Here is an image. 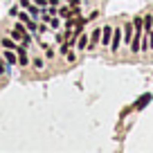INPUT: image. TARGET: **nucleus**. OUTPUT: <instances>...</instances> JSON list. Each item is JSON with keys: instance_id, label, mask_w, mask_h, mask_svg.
Listing matches in <instances>:
<instances>
[{"instance_id": "obj_18", "label": "nucleus", "mask_w": 153, "mask_h": 153, "mask_svg": "<svg viewBox=\"0 0 153 153\" xmlns=\"http://www.w3.org/2000/svg\"><path fill=\"white\" fill-rule=\"evenodd\" d=\"M34 2H36L38 7H45V5H48V0H34Z\"/></svg>"}, {"instance_id": "obj_1", "label": "nucleus", "mask_w": 153, "mask_h": 153, "mask_svg": "<svg viewBox=\"0 0 153 153\" xmlns=\"http://www.w3.org/2000/svg\"><path fill=\"white\" fill-rule=\"evenodd\" d=\"M25 29H27V25H25L23 20H20V23H16V25H14V32H11V38H14V41H23V36H27V34H25Z\"/></svg>"}, {"instance_id": "obj_17", "label": "nucleus", "mask_w": 153, "mask_h": 153, "mask_svg": "<svg viewBox=\"0 0 153 153\" xmlns=\"http://www.w3.org/2000/svg\"><path fill=\"white\" fill-rule=\"evenodd\" d=\"M29 5H32V2H29V0H20V7H23V9H27Z\"/></svg>"}, {"instance_id": "obj_20", "label": "nucleus", "mask_w": 153, "mask_h": 153, "mask_svg": "<svg viewBox=\"0 0 153 153\" xmlns=\"http://www.w3.org/2000/svg\"><path fill=\"white\" fill-rule=\"evenodd\" d=\"M48 2H50L52 7H56V5H59V0H48Z\"/></svg>"}, {"instance_id": "obj_7", "label": "nucleus", "mask_w": 153, "mask_h": 153, "mask_svg": "<svg viewBox=\"0 0 153 153\" xmlns=\"http://www.w3.org/2000/svg\"><path fill=\"white\" fill-rule=\"evenodd\" d=\"M99 41H101V29H95V32L90 34V41H88V45L92 48V45H97Z\"/></svg>"}, {"instance_id": "obj_2", "label": "nucleus", "mask_w": 153, "mask_h": 153, "mask_svg": "<svg viewBox=\"0 0 153 153\" xmlns=\"http://www.w3.org/2000/svg\"><path fill=\"white\" fill-rule=\"evenodd\" d=\"M151 99H153V95H151V92H144V95L140 97L137 101H135V106H133V108H135V110H142V108H146V106L151 104Z\"/></svg>"}, {"instance_id": "obj_19", "label": "nucleus", "mask_w": 153, "mask_h": 153, "mask_svg": "<svg viewBox=\"0 0 153 153\" xmlns=\"http://www.w3.org/2000/svg\"><path fill=\"white\" fill-rule=\"evenodd\" d=\"M68 2H70L72 7H76V5H79V0H68Z\"/></svg>"}, {"instance_id": "obj_14", "label": "nucleus", "mask_w": 153, "mask_h": 153, "mask_svg": "<svg viewBox=\"0 0 153 153\" xmlns=\"http://www.w3.org/2000/svg\"><path fill=\"white\" fill-rule=\"evenodd\" d=\"M25 25H27V29H32V32H36V23H34L32 18H29V20H27V23H25Z\"/></svg>"}, {"instance_id": "obj_3", "label": "nucleus", "mask_w": 153, "mask_h": 153, "mask_svg": "<svg viewBox=\"0 0 153 153\" xmlns=\"http://www.w3.org/2000/svg\"><path fill=\"white\" fill-rule=\"evenodd\" d=\"M120 43H122V29H113V41H110V50L117 52L120 50Z\"/></svg>"}, {"instance_id": "obj_8", "label": "nucleus", "mask_w": 153, "mask_h": 153, "mask_svg": "<svg viewBox=\"0 0 153 153\" xmlns=\"http://www.w3.org/2000/svg\"><path fill=\"white\" fill-rule=\"evenodd\" d=\"M59 16H61V18H72V16H76L74 14V9H70V7H61V9H59Z\"/></svg>"}, {"instance_id": "obj_10", "label": "nucleus", "mask_w": 153, "mask_h": 153, "mask_svg": "<svg viewBox=\"0 0 153 153\" xmlns=\"http://www.w3.org/2000/svg\"><path fill=\"white\" fill-rule=\"evenodd\" d=\"M2 48H5V50H14L16 41H14V38H2Z\"/></svg>"}, {"instance_id": "obj_9", "label": "nucleus", "mask_w": 153, "mask_h": 153, "mask_svg": "<svg viewBox=\"0 0 153 153\" xmlns=\"http://www.w3.org/2000/svg\"><path fill=\"white\" fill-rule=\"evenodd\" d=\"M16 52H18V63L27 65V61H29V59H27V52H25V45H23V48H18Z\"/></svg>"}, {"instance_id": "obj_13", "label": "nucleus", "mask_w": 153, "mask_h": 153, "mask_svg": "<svg viewBox=\"0 0 153 153\" xmlns=\"http://www.w3.org/2000/svg\"><path fill=\"white\" fill-rule=\"evenodd\" d=\"M27 11H29V16H34V18H36V16H38V5H29Z\"/></svg>"}, {"instance_id": "obj_11", "label": "nucleus", "mask_w": 153, "mask_h": 153, "mask_svg": "<svg viewBox=\"0 0 153 153\" xmlns=\"http://www.w3.org/2000/svg\"><path fill=\"white\" fill-rule=\"evenodd\" d=\"M5 59H7V63H11V65H14V63H18V56H16L14 52H9V50L5 52Z\"/></svg>"}, {"instance_id": "obj_15", "label": "nucleus", "mask_w": 153, "mask_h": 153, "mask_svg": "<svg viewBox=\"0 0 153 153\" xmlns=\"http://www.w3.org/2000/svg\"><path fill=\"white\" fill-rule=\"evenodd\" d=\"M18 18L23 20V23H27V20H29V11H27V14H18Z\"/></svg>"}, {"instance_id": "obj_12", "label": "nucleus", "mask_w": 153, "mask_h": 153, "mask_svg": "<svg viewBox=\"0 0 153 153\" xmlns=\"http://www.w3.org/2000/svg\"><path fill=\"white\" fill-rule=\"evenodd\" d=\"M144 29H146V32H149V29H153V16L151 14L144 16Z\"/></svg>"}, {"instance_id": "obj_4", "label": "nucleus", "mask_w": 153, "mask_h": 153, "mask_svg": "<svg viewBox=\"0 0 153 153\" xmlns=\"http://www.w3.org/2000/svg\"><path fill=\"white\" fill-rule=\"evenodd\" d=\"M110 41H113V27L104 25V29H101V45H108Z\"/></svg>"}, {"instance_id": "obj_6", "label": "nucleus", "mask_w": 153, "mask_h": 153, "mask_svg": "<svg viewBox=\"0 0 153 153\" xmlns=\"http://www.w3.org/2000/svg\"><path fill=\"white\" fill-rule=\"evenodd\" d=\"M88 41H90V36H86V34H79V41H76V50H86L88 48Z\"/></svg>"}, {"instance_id": "obj_16", "label": "nucleus", "mask_w": 153, "mask_h": 153, "mask_svg": "<svg viewBox=\"0 0 153 153\" xmlns=\"http://www.w3.org/2000/svg\"><path fill=\"white\" fill-rule=\"evenodd\" d=\"M5 72H7V63L0 61V74H5Z\"/></svg>"}, {"instance_id": "obj_5", "label": "nucleus", "mask_w": 153, "mask_h": 153, "mask_svg": "<svg viewBox=\"0 0 153 153\" xmlns=\"http://www.w3.org/2000/svg\"><path fill=\"white\" fill-rule=\"evenodd\" d=\"M133 34H135L133 23H126V25H124V41H126V43H131V41H133Z\"/></svg>"}]
</instances>
